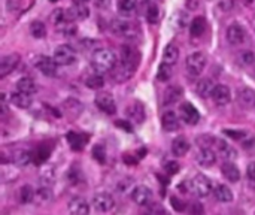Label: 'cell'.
<instances>
[{
    "mask_svg": "<svg viewBox=\"0 0 255 215\" xmlns=\"http://www.w3.org/2000/svg\"><path fill=\"white\" fill-rule=\"evenodd\" d=\"M117 63H118V60H117L115 52L108 48L97 49L93 55V67L100 73L111 72L117 66Z\"/></svg>",
    "mask_w": 255,
    "mask_h": 215,
    "instance_id": "cell-1",
    "label": "cell"
},
{
    "mask_svg": "<svg viewBox=\"0 0 255 215\" xmlns=\"http://www.w3.org/2000/svg\"><path fill=\"white\" fill-rule=\"evenodd\" d=\"M111 31L118 36V37H124V39H130V40H136L139 33V28L136 24L127 21V19H112L111 21Z\"/></svg>",
    "mask_w": 255,
    "mask_h": 215,
    "instance_id": "cell-2",
    "label": "cell"
},
{
    "mask_svg": "<svg viewBox=\"0 0 255 215\" xmlns=\"http://www.w3.org/2000/svg\"><path fill=\"white\" fill-rule=\"evenodd\" d=\"M190 192H193L197 198H208L212 192V183L208 177L197 174L190 181Z\"/></svg>",
    "mask_w": 255,
    "mask_h": 215,
    "instance_id": "cell-3",
    "label": "cell"
},
{
    "mask_svg": "<svg viewBox=\"0 0 255 215\" xmlns=\"http://www.w3.org/2000/svg\"><path fill=\"white\" fill-rule=\"evenodd\" d=\"M185 67L191 76H199L206 67V55L203 52H193L185 60Z\"/></svg>",
    "mask_w": 255,
    "mask_h": 215,
    "instance_id": "cell-4",
    "label": "cell"
},
{
    "mask_svg": "<svg viewBox=\"0 0 255 215\" xmlns=\"http://www.w3.org/2000/svg\"><path fill=\"white\" fill-rule=\"evenodd\" d=\"M33 64L34 67L42 72L46 76H55L57 75V66L58 63L55 61V58L48 57V55H36L33 58Z\"/></svg>",
    "mask_w": 255,
    "mask_h": 215,
    "instance_id": "cell-5",
    "label": "cell"
},
{
    "mask_svg": "<svg viewBox=\"0 0 255 215\" xmlns=\"http://www.w3.org/2000/svg\"><path fill=\"white\" fill-rule=\"evenodd\" d=\"M54 58L60 66H70L76 61V51L69 45H60L54 51Z\"/></svg>",
    "mask_w": 255,
    "mask_h": 215,
    "instance_id": "cell-6",
    "label": "cell"
},
{
    "mask_svg": "<svg viewBox=\"0 0 255 215\" xmlns=\"http://www.w3.org/2000/svg\"><path fill=\"white\" fill-rule=\"evenodd\" d=\"M90 15V9L85 4V0H73V4L66 10L67 21H76V19H87Z\"/></svg>",
    "mask_w": 255,
    "mask_h": 215,
    "instance_id": "cell-7",
    "label": "cell"
},
{
    "mask_svg": "<svg viewBox=\"0 0 255 215\" xmlns=\"http://www.w3.org/2000/svg\"><path fill=\"white\" fill-rule=\"evenodd\" d=\"M94 103H96V106H97L102 112H105V114H108V115H114V114L117 112L115 99H114L112 94H109V93H99V94H96Z\"/></svg>",
    "mask_w": 255,
    "mask_h": 215,
    "instance_id": "cell-8",
    "label": "cell"
},
{
    "mask_svg": "<svg viewBox=\"0 0 255 215\" xmlns=\"http://www.w3.org/2000/svg\"><path fill=\"white\" fill-rule=\"evenodd\" d=\"M179 118H181L185 124L194 126V124L199 123L200 114H199V111H197V108H196L194 105L185 102V103H182V105L179 106Z\"/></svg>",
    "mask_w": 255,
    "mask_h": 215,
    "instance_id": "cell-9",
    "label": "cell"
},
{
    "mask_svg": "<svg viewBox=\"0 0 255 215\" xmlns=\"http://www.w3.org/2000/svg\"><path fill=\"white\" fill-rule=\"evenodd\" d=\"M91 204H93V208L97 213H109L115 207V201L109 193H97L93 198Z\"/></svg>",
    "mask_w": 255,
    "mask_h": 215,
    "instance_id": "cell-10",
    "label": "cell"
},
{
    "mask_svg": "<svg viewBox=\"0 0 255 215\" xmlns=\"http://www.w3.org/2000/svg\"><path fill=\"white\" fill-rule=\"evenodd\" d=\"M131 199L139 207H146L152 201V192L146 186H136L131 190Z\"/></svg>",
    "mask_w": 255,
    "mask_h": 215,
    "instance_id": "cell-11",
    "label": "cell"
},
{
    "mask_svg": "<svg viewBox=\"0 0 255 215\" xmlns=\"http://www.w3.org/2000/svg\"><path fill=\"white\" fill-rule=\"evenodd\" d=\"M121 61L133 69H137L139 66V61H140V54L139 51L131 46V45H124L121 48Z\"/></svg>",
    "mask_w": 255,
    "mask_h": 215,
    "instance_id": "cell-12",
    "label": "cell"
},
{
    "mask_svg": "<svg viewBox=\"0 0 255 215\" xmlns=\"http://www.w3.org/2000/svg\"><path fill=\"white\" fill-rule=\"evenodd\" d=\"M247 39V30L244 28V25L233 22L232 25H229L227 28V40L232 45H242Z\"/></svg>",
    "mask_w": 255,
    "mask_h": 215,
    "instance_id": "cell-13",
    "label": "cell"
},
{
    "mask_svg": "<svg viewBox=\"0 0 255 215\" xmlns=\"http://www.w3.org/2000/svg\"><path fill=\"white\" fill-rule=\"evenodd\" d=\"M18 63H19V54H16V52H10V54L1 57V60H0V78H4L9 73H12L16 69Z\"/></svg>",
    "mask_w": 255,
    "mask_h": 215,
    "instance_id": "cell-14",
    "label": "cell"
},
{
    "mask_svg": "<svg viewBox=\"0 0 255 215\" xmlns=\"http://www.w3.org/2000/svg\"><path fill=\"white\" fill-rule=\"evenodd\" d=\"M224 135L229 136V138H232V139H235V141H239V142L242 144L244 148H253V147H254L255 138L251 133H248V132H245V130H232V129H226V130H224Z\"/></svg>",
    "mask_w": 255,
    "mask_h": 215,
    "instance_id": "cell-15",
    "label": "cell"
},
{
    "mask_svg": "<svg viewBox=\"0 0 255 215\" xmlns=\"http://www.w3.org/2000/svg\"><path fill=\"white\" fill-rule=\"evenodd\" d=\"M127 118L133 123V124H142L146 118V112H145V106L140 102H134L131 103L127 109H126Z\"/></svg>",
    "mask_w": 255,
    "mask_h": 215,
    "instance_id": "cell-16",
    "label": "cell"
},
{
    "mask_svg": "<svg viewBox=\"0 0 255 215\" xmlns=\"http://www.w3.org/2000/svg\"><path fill=\"white\" fill-rule=\"evenodd\" d=\"M134 72H136V69H133V67H130V66H127V64H124L123 61H121L120 64L117 63V66L111 70L112 79H114L115 82H118V84L128 81V79L134 75Z\"/></svg>",
    "mask_w": 255,
    "mask_h": 215,
    "instance_id": "cell-17",
    "label": "cell"
},
{
    "mask_svg": "<svg viewBox=\"0 0 255 215\" xmlns=\"http://www.w3.org/2000/svg\"><path fill=\"white\" fill-rule=\"evenodd\" d=\"M196 159H197V163H199L200 166H203V168H211V166H214L215 162H217V154H215V151H214L211 147H202V148L199 150Z\"/></svg>",
    "mask_w": 255,
    "mask_h": 215,
    "instance_id": "cell-18",
    "label": "cell"
},
{
    "mask_svg": "<svg viewBox=\"0 0 255 215\" xmlns=\"http://www.w3.org/2000/svg\"><path fill=\"white\" fill-rule=\"evenodd\" d=\"M215 147H217V153H218L224 160H227V162H233V160H236V157H238V151H236L230 144H227L226 141H223V139H217V141H215Z\"/></svg>",
    "mask_w": 255,
    "mask_h": 215,
    "instance_id": "cell-19",
    "label": "cell"
},
{
    "mask_svg": "<svg viewBox=\"0 0 255 215\" xmlns=\"http://www.w3.org/2000/svg\"><path fill=\"white\" fill-rule=\"evenodd\" d=\"M212 99L217 105L220 106H226L227 103H230L232 100V90L227 85H217L212 94Z\"/></svg>",
    "mask_w": 255,
    "mask_h": 215,
    "instance_id": "cell-20",
    "label": "cell"
},
{
    "mask_svg": "<svg viewBox=\"0 0 255 215\" xmlns=\"http://www.w3.org/2000/svg\"><path fill=\"white\" fill-rule=\"evenodd\" d=\"M238 103L245 108V109H251L255 106V91L245 87V88H241L238 91Z\"/></svg>",
    "mask_w": 255,
    "mask_h": 215,
    "instance_id": "cell-21",
    "label": "cell"
},
{
    "mask_svg": "<svg viewBox=\"0 0 255 215\" xmlns=\"http://www.w3.org/2000/svg\"><path fill=\"white\" fill-rule=\"evenodd\" d=\"M179 120H181V118H179L175 112L167 111V112H164L163 117H161V126H163V129H164L166 132H176V130L179 129V126H181Z\"/></svg>",
    "mask_w": 255,
    "mask_h": 215,
    "instance_id": "cell-22",
    "label": "cell"
},
{
    "mask_svg": "<svg viewBox=\"0 0 255 215\" xmlns=\"http://www.w3.org/2000/svg\"><path fill=\"white\" fill-rule=\"evenodd\" d=\"M69 213L75 215H87L90 213V205L84 198H73L69 202Z\"/></svg>",
    "mask_w": 255,
    "mask_h": 215,
    "instance_id": "cell-23",
    "label": "cell"
},
{
    "mask_svg": "<svg viewBox=\"0 0 255 215\" xmlns=\"http://www.w3.org/2000/svg\"><path fill=\"white\" fill-rule=\"evenodd\" d=\"M67 142L70 145L72 150L75 151H81L84 150V147L87 145L88 142V136L84 135V133H76V132H69L67 133Z\"/></svg>",
    "mask_w": 255,
    "mask_h": 215,
    "instance_id": "cell-24",
    "label": "cell"
},
{
    "mask_svg": "<svg viewBox=\"0 0 255 215\" xmlns=\"http://www.w3.org/2000/svg\"><path fill=\"white\" fill-rule=\"evenodd\" d=\"M10 103L19 109H28L31 105V97H30V94L18 90V91L10 94Z\"/></svg>",
    "mask_w": 255,
    "mask_h": 215,
    "instance_id": "cell-25",
    "label": "cell"
},
{
    "mask_svg": "<svg viewBox=\"0 0 255 215\" xmlns=\"http://www.w3.org/2000/svg\"><path fill=\"white\" fill-rule=\"evenodd\" d=\"M215 82L209 78H203L197 82V87H196V91L200 97H212L214 94V90H215Z\"/></svg>",
    "mask_w": 255,
    "mask_h": 215,
    "instance_id": "cell-26",
    "label": "cell"
},
{
    "mask_svg": "<svg viewBox=\"0 0 255 215\" xmlns=\"http://www.w3.org/2000/svg\"><path fill=\"white\" fill-rule=\"evenodd\" d=\"M221 172L227 178L229 183H238L241 180V171L238 169V166L233 162L226 160V163L221 166Z\"/></svg>",
    "mask_w": 255,
    "mask_h": 215,
    "instance_id": "cell-27",
    "label": "cell"
},
{
    "mask_svg": "<svg viewBox=\"0 0 255 215\" xmlns=\"http://www.w3.org/2000/svg\"><path fill=\"white\" fill-rule=\"evenodd\" d=\"M82 103H79L76 99H67L64 103H63V111L67 117H72V118H76L82 114Z\"/></svg>",
    "mask_w": 255,
    "mask_h": 215,
    "instance_id": "cell-28",
    "label": "cell"
},
{
    "mask_svg": "<svg viewBox=\"0 0 255 215\" xmlns=\"http://www.w3.org/2000/svg\"><path fill=\"white\" fill-rule=\"evenodd\" d=\"M190 147H191L190 141L187 138H184V136H179L172 142V153L176 157H182L190 151Z\"/></svg>",
    "mask_w": 255,
    "mask_h": 215,
    "instance_id": "cell-29",
    "label": "cell"
},
{
    "mask_svg": "<svg viewBox=\"0 0 255 215\" xmlns=\"http://www.w3.org/2000/svg\"><path fill=\"white\" fill-rule=\"evenodd\" d=\"M182 88L178 85H170L166 91H164V97H163V103L164 105H173L176 103L181 97H182Z\"/></svg>",
    "mask_w": 255,
    "mask_h": 215,
    "instance_id": "cell-30",
    "label": "cell"
},
{
    "mask_svg": "<svg viewBox=\"0 0 255 215\" xmlns=\"http://www.w3.org/2000/svg\"><path fill=\"white\" fill-rule=\"evenodd\" d=\"M214 195H215V199L218 202H223V204H229V202L233 201V192L226 184L217 186L215 190H214Z\"/></svg>",
    "mask_w": 255,
    "mask_h": 215,
    "instance_id": "cell-31",
    "label": "cell"
},
{
    "mask_svg": "<svg viewBox=\"0 0 255 215\" xmlns=\"http://www.w3.org/2000/svg\"><path fill=\"white\" fill-rule=\"evenodd\" d=\"M33 159V154L27 150H16L13 154H12V162L16 165V166H27Z\"/></svg>",
    "mask_w": 255,
    "mask_h": 215,
    "instance_id": "cell-32",
    "label": "cell"
},
{
    "mask_svg": "<svg viewBox=\"0 0 255 215\" xmlns=\"http://www.w3.org/2000/svg\"><path fill=\"white\" fill-rule=\"evenodd\" d=\"M34 190L31 186H22L19 190H18V201L21 205H28V204H33L34 202Z\"/></svg>",
    "mask_w": 255,
    "mask_h": 215,
    "instance_id": "cell-33",
    "label": "cell"
},
{
    "mask_svg": "<svg viewBox=\"0 0 255 215\" xmlns=\"http://www.w3.org/2000/svg\"><path fill=\"white\" fill-rule=\"evenodd\" d=\"M52 192H51V189L49 187H45V186H42L39 190H36V193H34V204H37V205H46V204H49L51 201H52Z\"/></svg>",
    "mask_w": 255,
    "mask_h": 215,
    "instance_id": "cell-34",
    "label": "cell"
},
{
    "mask_svg": "<svg viewBox=\"0 0 255 215\" xmlns=\"http://www.w3.org/2000/svg\"><path fill=\"white\" fill-rule=\"evenodd\" d=\"M136 6H137V0H118L117 1L118 12L123 16H130L136 10Z\"/></svg>",
    "mask_w": 255,
    "mask_h": 215,
    "instance_id": "cell-35",
    "label": "cell"
},
{
    "mask_svg": "<svg viewBox=\"0 0 255 215\" xmlns=\"http://www.w3.org/2000/svg\"><path fill=\"white\" fill-rule=\"evenodd\" d=\"M161 12L157 3H148L146 9H145V18L149 24H157L160 21Z\"/></svg>",
    "mask_w": 255,
    "mask_h": 215,
    "instance_id": "cell-36",
    "label": "cell"
},
{
    "mask_svg": "<svg viewBox=\"0 0 255 215\" xmlns=\"http://www.w3.org/2000/svg\"><path fill=\"white\" fill-rule=\"evenodd\" d=\"M205 27H206L205 18H203V16H196V18H193L191 22H190V34L194 36V37H199V36L203 34Z\"/></svg>",
    "mask_w": 255,
    "mask_h": 215,
    "instance_id": "cell-37",
    "label": "cell"
},
{
    "mask_svg": "<svg viewBox=\"0 0 255 215\" xmlns=\"http://www.w3.org/2000/svg\"><path fill=\"white\" fill-rule=\"evenodd\" d=\"M16 88L19 91H24L27 94H34L37 91V87H36V82L31 79V78H21L18 79L16 82Z\"/></svg>",
    "mask_w": 255,
    "mask_h": 215,
    "instance_id": "cell-38",
    "label": "cell"
},
{
    "mask_svg": "<svg viewBox=\"0 0 255 215\" xmlns=\"http://www.w3.org/2000/svg\"><path fill=\"white\" fill-rule=\"evenodd\" d=\"M172 24H173V27L178 28V30L185 28L187 24H190V16H188V13H187L185 10H178V12L173 15V18H172Z\"/></svg>",
    "mask_w": 255,
    "mask_h": 215,
    "instance_id": "cell-39",
    "label": "cell"
},
{
    "mask_svg": "<svg viewBox=\"0 0 255 215\" xmlns=\"http://www.w3.org/2000/svg\"><path fill=\"white\" fill-rule=\"evenodd\" d=\"M178 57H179V51L175 45L169 43L166 48H164V52H163V60L169 64H175L178 61Z\"/></svg>",
    "mask_w": 255,
    "mask_h": 215,
    "instance_id": "cell-40",
    "label": "cell"
},
{
    "mask_svg": "<svg viewBox=\"0 0 255 215\" xmlns=\"http://www.w3.org/2000/svg\"><path fill=\"white\" fill-rule=\"evenodd\" d=\"M55 181V171L52 166H48V168H43L42 172H40V184L45 186V187H51Z\"/></svg>",
    "mask_w": 255,
    "mask_h": 215,
    "instance_id": "cell-41",
    "label": "cell"
},
{
    "mask_svg": "<svg viewBox=\"0 0 255 215\" xmlns=\"http://www.w3.org/2000/svg\"><path fill=\"white\" fill-rule=\"evenodd\" d=\"M30 34L34 39H43L46 36V27L42 21H33L30 24Z\"/></svg>",
    "mask_w": 255,
    "mask_h": 215,
    "instance_id": "cell-42",
    "label": "cell"
},
{
    "mask_svg": "<svg viewBox=\"0 0 255 215\" xmlns=\"http://www.w3.org/2000/svg\"><path fill=\"white\" fill-rule=\"evenodd\" d=\"M172 78V64L163 61L160 66H158V70H157V79L161 81V82H167L169 79Z\"/></svg>",
    "mask_w": 255,
    "mask_h": 215,
    "instance_id": "cell-43",
    "label": "cell"
},
{
    "mask_svg": "<svg viewBox=\"0 0 255 215\" xmlns=\"http://www.w3.org/2000/svg\"><path fill=\"white\" fill-rule=\"evenodd\" d=\"M85 84H87V87H88V88H91V90H100V88L105 85V79H103V76H102V75L94 73V75H91V76H88V78H87Z\"/></svg>",
    "mask_w": 255,
    "mask_h": 215,
    "instance_id": "cell-44",
    "label": "cell"
},
{
    "mask_svg": "<svg viewBox=\"0 0 255 215\" xmlns=\"http://www.w3.org/2000/svg\"><path fill=\"white\" fill-rule=\"evenodd\" d=\"M238 61L242 66H253L255 63V54L253 51H241L238 55Z\"/></svg>",
    "mask_w": 255,
    "mask_h": 215,
    "instance_id": "cell-45",
    "label": "cell"
},
{
    "mask_svg": "<svg viewBox=\"0 0 255 215\" xmlns=\"http://www.w3.org/2000/svg\"><path fill=\"white\" fill-rule=\"evenodd\" d=\"M67 18H66V10L63 9H55L52 13H51V22L55 25V27H60L63 22H66Z\"/></svg>",
    "mask_w": 255,
    "mask_h": 215,
    "instance_id": "cell-46",
    "label": "cell"
},
{
    "mask_svg": "<svg viewBox=\"0 0 255 215\" xmlns=\"http://www.w3.org/2000/svg\"><path fill=\"white\" fill-rule=\"evenodd\" d=\"M48 157H49V150H48L46 147H39V148L33 153V160H34L36 163H43V162L48 160Z\"/></svg>",
    "mask_w": 255,
    "mask_h": 215,
    "instance_id": "cell-47",
    "label": "cell"
},
{
    "mask_svg": "<svg viewBox=\"0 0 255 215\" xmlns=\"http://www.w3.org/2000/svg\"><path fill=\"white\" fill-rule=\"evenodd\" d=\"M93 157L94 160H97L99 163H105L106 162V148L103 145H96L93 148Z\"/></svg>",
    "mask_w": 255,
    "mask_h": 215,
    "instance_id": "cell-48",
    "label": "cell"
},
{
    "mask_svg": "<svg viewBox=\"0 0 255 215\" xmlns=\"http://www.w3.org/2000/svg\"><path fill=\"white\" fill-rule=\"evenodd\" d=\"M131 184H133V178H131V180H130V178L121 180V181L118 183V186H117L118 193H126V192H128L130 187H131Z\"/></svg>",
    "mask_w": 255,
    "mask_h": 215,
    "instance_id": "cell-49",
    "label": "cell"
},
{
    "mask_svg": "<svg viewBox=\"0 0 255 215\" xmlns=\"http://www.w3.org/2000/svg\"><path fill=\"white\" fill-rule=\"evenodd\" d=\"M22 6V0H6V9L7 12H16Z\"/></svg>",
    "mask_w": 255,
    "mask_h": 215,
    "instance_id": "cell-50",
    "label": "cell"
},
{
    "mask_svg": "<svg viewBox=\"0 0 255 215\" xmlns=\"http://www.w3.org/2000/svg\"><path fill=\"white\" fill-rule=\"evenodd\" d=\"M164 171H166L169 175H175V174H178V172L181 171V166H179V163H176V162H167L166 166H164Z\"/></svg>",
    "mask_w": 255,
    "mask_h": 215,
    "instance_id": "cell-51",
    "label": "cell"
},
{
    "mask_svg": "<svg viewBox=\"0 0 255 215\" xmlns=\"http://www.w3.org/2000/svg\"><path fill=\"white\" fill-rule=\"evenodd\" d=\"M82 180H84V177H82V174H81L78 169H70V172H69V181H70L72 184L81 183Z\"/></svg>",
    "mask_w": 255,
    "mask_h": 215,
    "instance_id": "cell-52",
    "label": "cell"
},
{
    "mask_svg": "<svg viewBox=\"0 0 255 215\" xmlns=\"http://www.w3.org/2000/svg\"><path fill=\"white\" fill-rule=\"evenodd\" d=\"M115 124H117L118 127H121L124 132L133 133V126H131V121H130V120H120V121H117Z\"/></svg>",
    "mask_w": 255,
    "mask_h": 215,
    "instance_id": "cell-53",
    "label": "cell"
},
{
    "mask_svg": "<svg viewBox=\"0 0 255 215\" xmlns=\"http://www.w3.org/2000/svg\"><path fill=\"white\" fill-rule=\"evenodd\" d=\"M217 3H218V7L224 12L233 9V6H235V0H217Z\"/></svg>",
    "mask_w": 255,
    "mask_h": 215,
    "instance_id": "cell-54",
    "label": "cell"
},
{
    "mask_svg": "<svg viewBox=\"0 0 255 215\" xmlns=\"http://www.w3.org/2000/svg\"><path fill=\"white\" fill-rule=\"evenodd\" d=\"M170 202H172V207H173L175 211H184L185 210V204L181 199H178L176 196H172L170 198Z\"/></svg>",
    "mask_w": 255,
    "mask_h": 215,
    "instance_id": "cell-55",
    "label": "cell"
},
{
    "mask_svg": "<svg viewBox=\"0 0 255 215\" xmlns=\"http://www.w3.org/2000/svg\"><path fill=\"white\" fill-rule=\"evenodd\" d=\"M247 174H248V178L255 183V162H253V163H250V165H248Z\"/></svg>",
    "mask_w": 255,
    "mask_h": 215,
    "instance_id": "cell-56",
    "label": "cell"
},
{
    "mask_svg": "<svg viewBox=\"0 0 255 215\" xmlns=\"http://www.w3.org/2000/svg\"><path fill=\"white\" fill-rule=\"evenodd\" d=\"M96 6L100 7V9H105V7H109L111 4V0H94Z\"/></svg>",
    "mask_w": 255,
    "mask_h": 215,
    "instance_id": "cell-57",
    "label": "cell"
},
{
    "mask_svg": "<svg viewBox=\"0 0 255 215\" xmlns=\"http://www.w3.org/2000/svg\"><path fill=\"white\" fill-rule=\"evenodd\" d=\"M124 162L128 163V165H136V163H137V159H134L133 156L130 157V154H126V156H124Z\"/></svg>",
    "mask_w": 255,
    "mask_h": 215,
    "instance_id": "cell-58",
    "label": "cell"
},
{
    "mask_svg": "<svg viewBox=\"0 0 255 215\" xmlns=\"http://www.w3.org/2000/svg\"><path fill=\"white\" fill-rule=\"evenodd\" d=\"M149 211H151V213H161V214L164 213V210H163V208H161L160 205H155V207L149 208Z\"/></svg>",
    "mask_w": 255,
    "mask_h": 215,
    "instance_id": "cell-59",
    "label": "cell"
},
{
    "mask_svg": "<svg viewBox=\"0 0 255 215\" xmlns=\"http://www.w3.org/2000/svg\"><path fill=\"white\" fill-rule=\"evenodd\" d=\"M244 1H245L247 6H251V7H254L255 6V0H244Z\"/></svg>",
    "mask_w": 255,
    "mask_h": 215,
    "instance_id": "cell-60",
    "label": "cell"
},
{
    "mask_svg": "<svg viewBox=\"0 0 255 215\" xmlns=\"http://www.w3.org/2000/svg\"><path fill=\"white\" fill-rule=\"evenodd\" d=\"M51 1H57V0H51Z\"/></svg>",
    "mask_w": 255,
    "mask_h": 215,
    "instance_id": "cell-61",
    "label": "cell"
},
{
    "mask_svg": "<svg viewBox=\"0 0 255 215\" xmlns=\"http://www.w3.org/2000/svg\"><path fill=\"white\" fill-rule=\"evenodd\" d=\"M85 1H88V0H85Z\"/></svg>",
    "mask_w": 255,
    "mask_h": 215,
    "instance_id": "cell-62",
    "label": "cell"
}]
</instances>
